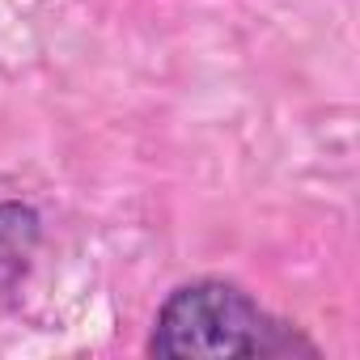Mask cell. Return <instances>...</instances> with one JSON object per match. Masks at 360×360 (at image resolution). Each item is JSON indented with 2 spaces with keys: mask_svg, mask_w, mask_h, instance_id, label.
Wrapping results in <instances>:
<instances>
[{
  "mask_svg": "<svg viewBox=\"0 0 360 360\" xmlns=\"http://www.w3.org/2000/svg\"><path fill=\"white\" fill-rule=\"evenodd\" d=\"M34 242H39V217L22 204H0V263H9V276L26 267Z\"/></svg>",
  "mask_w": 360,
  "mask_h": 360,
  "instance_id": "obj_2",
  "label": "cell"
},
{
  "mask_svg": "<svg viewBox=\"0 0 360 360\" xmlns=\"http://www.w3.org/2000/svg\"><path fill=\"white\" fill-rule=\"evenodd\" d=\"M148 356H318L292 322L263 309L246 288L229 280H195L174 288L153 322Z\"/></svg>",
  "mask_w": 360,
  "mask_h": 360,
  "instance_id": "obj_1",
  "label": "cell"
}]
</instances>
